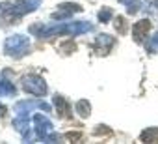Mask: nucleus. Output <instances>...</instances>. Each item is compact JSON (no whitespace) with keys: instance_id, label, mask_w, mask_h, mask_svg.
Returning <instances> with one entry per match:
<instances>
[{"instance_id":"nucleus-1","label":"nucleus","mask_w":158,"mask_h":144,"mask_svg":"<svg viewBox=\"0 0 158 144\" xmlns=\"http://www.w3.org/2000/svg\"><path fill=\"white\" fill-rule=\"evenodd\" d=\"M93 25L88 21H73V23H56L52 26H30V32L37 38H52V36H80L91 32Z\"/></svg>"},{"instance_id":"nucleus-2","label":"nucleus","mask_w":158,"mask_h":144,"mask_svg":"<svg viewBox=\"0 0 158 144\" xmlns=\"http://www.w3.org/2000/svg\"><path fill=\"white\" fill-rule=\"evenodd\" d=\"M41 6V0H19L17 4H6V8H0L2 10V21L4 23H15L19 21L23 15H28L32 11H35Z\"/></svg>"},{"instance_id":"nucleus-3","label":"nucleus","mask_w":158,"mask_h":144,"mask_svg":"<svg viewBox=\"0 0 158 144\" xmlns=\"http://www.w3.org/2000/svg\"><path fill=\"white\" fill-rule=\"evenodd\" d=\"M28 51H30V38H26L24 34H13V36L6 38V41H4V52L8 56L21 58V56L28 54Z\"/></svg>"},{"instance_id":"nucleus-4","label":"nucleus","mask_w":158,"mask_h":144,"mask_svg":"<svg viewBox=\"0 0 158 144\" xmlns=\"http://www.w3.org/2000/svg\"><path fill=\"white\" fill-rule=\"evenodd\" d=\"M34 125H35V127H34L35 137H37L39 140H43V142H58V140H60V137L52 133V124H50V120H48L47 116L35 114V116H34Z\"/></svg>"},{"instance_id":"nucleus-5","label":"nucleus","mask_w":158,"mask_h":144,"mask_svg":"<svg viewBox=\"0 0 158 144\" xmlns=\"http://www.w3.org/2000/svg\"><path fill=\"white\" fill-rule=\"evenodd\" d=\"M23 88H24V92H28L35 97H43L47 94V83L43 81V77H39L35 73L23 77Z\"/></svg>"},{"instance_id":"nucleus-6","label":"nucleus","mask_w":158,"mask_h":144,"mask_svg":"<svg viewBox=\"0 0 158 144\" xmlns=\"http://www.w3.org/2000/svg\"><path fill=\"white\" fill-rule=\"evenodd\" d=\"M32 109H43V110H50V107H48L47 103L39 101V99H24V101H19V103H15V107H13V112H15V116H28Z\"/></svg>"},{"instance_id":"nucleus-7","label":"nucleus","mask_w":158,"mask_h":144,"mask_svg":"<svg viewBox=\"0 0 158 144\" xmlns=\"http://www.w3.org/2000/svg\"><path fill=\"white\" fill-rule=\"evenodd\" d=\"M82 11V6L76 4V2H63L58 6V11L52 13V19L54 21H61V19H69L73 13H80Z\"/></svg>"},{"instance_id":"nucleus-8","label":"nucleus","mask_w":158,"mask_h":144,"mask_svg":"<svg viewBox=\"0 0 158 144\" xmlns=\"http://www.w3.org/2000/svg\"><path fill=\"white\" fill-rule=\"evenodd\" d=\"M149 30H151V21H149V19H141V21H138V23L134 25V28H132V38H134L136 41H141V39L147 36Z\"/></svg>"},{"instance_id":"nucleus-9","label":"nucleus","mask_w":158,"mask_h":144,"mask_svg":"<svg viewBox=\"0 0 158 144\" xmlns=\"http://www.w3.org/2000/svg\"><path fill=\"white\" fill-rule=\"evenodd\" d=\"M115 45V39L108 34H101L97 38V54H108L110 49Z\"/></svg>"},{"instance_id":"nucleus-10","label":"nucleus","mask_w":158,"mask_h":144,"mask_svg":"<svg viewBox=\"0 0 158 144\" xmlns=\"http://www.w3.org/2000/svg\"><path fill=\"white\" fill-rule=\"evenodd\" d=\"M54 107H56V112L61 116V118H71V105L65 97L61 96H54Z\"/></svg>"},{"instance_id":"nucleus-11","label":"nucleus","mask_w":158,"mask_h":144,"mask_svg":"<svg viewBox=\"0 0 158 144\" xmlns=\"http://www.w3.org/2000/svg\"><path fill=\"white\" fill-rule=\"evenodd\" d=\"M141 142H147V144H154L158 142V127H147L143 129V133L139 135Z\"/></svg>"},{"instance_id":"nucleus-12","label":"nucleus","mask_w":158,"mask_h":144,"mask_svg":"<svg viewBox=\"0 0 158 144\" xmlns=\"http://www.w3.org/2000/svg\"><path fill=\"white\" fill-rule=\"evenodd\" d=\"M76 112H78V116H82V118H89V114H91V103L88 101V99H80V101H76Z\"/></svg>"},{"instance_id":"nucleus-13","label":"nucleus","mask_w":158,"mask_h":144,"mask_svg":"<svg viewBox=\"0 0 158 144\" xmlns=\"http://www.w3.org/2000/svg\"><path fill=\"white\" fill-rule=\"evenodd\" d=\"M147 51L151 52V54H156L158 52V30L152 34V38L147 41Z\"/></svg>"},{"instance_id":"nucleus-14","label":"nucleus","mask_w":158,"mask_h":144,"mask_svg":"<svg viewBox=\"0 0 158 144\" xmlns=\"http://www.w3.org/2000/svg\"><path fill=\"white\" fill-rule=\"evenodd\" d=\"M119 2L127 6V11H128V15H132V13H136V11L139 10V4L136 2V0H119Z\"/></svg>"},{"instance_id":"nucleus-15","label":"nucleus","mask_w":158,"mask_h":144,"mask_svg":"<svg viewBox=\"0 0 158 144\" xmlns=\"http://www.w3.org/2000/svg\"><path fill=\"white\" fill-rule=\"evenodd\" d=\"M97 17H99V21H101V23H108V21L112 19V10H110V8H102V10L99 11V15H97Z\"/></svg>"},{"instance_id":"nucleus-16","label":"nucleus","mask_w":158,"mask_h":144,"mask_svg":"<svg viewBox=\"0 0 158 144\" xmlns=\"http://www.w3.org/2000/svg\"><path fill=\"white\" fill-rule=\"evenodd\" d=\"M115 28H117L121 34L127 32V28H125V19H123V17H115Z\"/></svg>"},{"instance_id":"nucleus-17","label":"nucleus","mask_w":158,"mask_h":144,"mask_svg":"<svg viewBox=\"0 0 158 144\" xmlns=\"http://www.w3.org/2000/svg\"><path fill=\"white\" fill-rule=\"evenodd\" d=\"M65 138H67V140H71V142L82 140V133H67V135H65Z\"/></svg>"},{"instance_id":"nucleus-18","label":"nucleus","mask_w":158,"mask_h":144,"mask_svg":"<svg viewBox=\"0 0 158 144\" xmlns=\"http://www.w3.org/2000/svg\"><path fill=\"white\" fill-rule=\"evenodd\" d=\"M112 133V129H108L106 125H97V129H95V135H110Z\"/></svg>"},{"instance_id":"nucleus-19","label":"nucleus","mask_w":158,"mask_h":144,"mask_svg":"<svg viewBox=\"0 0 158 144\" xmlns=\"http://www.w3.org/2000/svg\"><path fill=\"white\" fill-rule=\"evenodd\" d=\"M61 49H65V51H74V43H63Z\"/></svg>"},{"instance_id":"nucleus-20","label":"nucleus","mask_w":158,"mask_h":144,"mask_svg":"<svg viewBox=\"0 0 158 144\" xmlns=\"http://www.w3.org/2000/svg\"><path fill=\"white\" fill-rule=\"evenodd\" d=\"M6 112H8V109H6V107H4L2 103H0V116H4Z\"/></svg>"},{"instance_id":"nucleus-21","label":"nucleus","mask_w":158,"mask_h":144,"mask_svg":"<svg viewBox=\"0 0 158 144\" xmlns=\"http://www.w3.org/2000/svg\"><path fill=\"white\" fill-rule=\"evenodd\" d=\"M0 96H4V84H2V79H0Z\"/></svg>"},{"instance_id":"nucleus-22","label":"nucleus","mask_w":158,"mask_h":144,"mask_svg":"<svg viewBox=\"0 0 158 144\" xmlns=\"http://www.w3.org/2000/svg\"><path fill=\"white\" fill-rule=\"evenodd\" d=\"M154 4H156V8H158V0H154Z\"/></svg>"}]
</instances>
